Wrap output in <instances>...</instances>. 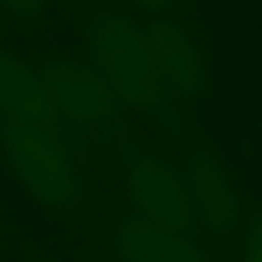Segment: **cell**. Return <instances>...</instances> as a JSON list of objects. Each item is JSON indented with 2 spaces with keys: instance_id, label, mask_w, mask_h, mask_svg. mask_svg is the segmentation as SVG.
Instances as JSON below:
<instances>
[{
  "instance_id": "9c48e42d",
  "label": "cell",
  "mask_w": 262,
  "mask_h": 262,
  "mask_svg": "<svg viewBox=\"0 0 262 262\" xmlns=\"http://www.w3.org/2000/svg\"><path fill=\"white\" fill-rule=\"evenodd\" d=\"M0 3H3L6 17L23 26L46 23L48 17H54L62 9V0H0Z\"/></svg>"
},
{
  "instance_id": "7a4b0ae2",
  "label": "cell",
  "mask_w": 262,
  "mask_h": 262,
  "mask_svg": "<svg viewBox=\"0 0 262 262\" xmlns=\"http://www.w3.org/2000/svg\"><path fill=\"white\" fill-rule=\"evenodd\" d=\"M0 155L34 203L82 234H96V194L85 169L88 161L57 130L0 107Z\"/></svg>"
},
{
  "instance_id": "277c9868",
  "label": "cell",
  "mask_w": 262,
  "mask_h": 262,
  "mask_svg": "<svg viewBox=\"0 0 262 262\" xmlns=\"http://www.w3.org/2000/svg\"><path fill=\"white\" fill-rule=\"evenodd\" d=\"M186 192V203L192 211V228L200 243L217 245V251L231 254L239 245L248 203L239 194V186L228 166L223 164L214 141L198 136L186 144V152L178 161Z\"/></svg>"
},
{
  "instance_id": "6da1fadb",
  "label": "cell",
  "mask_w": 262,
  "mask_h": 262,
  "mask_svg": "<svg viewBox=\"0 0 262 262\" xmlns=\"http://www.w3.org/2000/svg\"><path fill=\"white\" fill-rule=\"evenodd\" d=\"M82 51L96 62L116 99L169 141L192 136V119L166 99L144 26L116 0H93L76 17Z\"/></svg>"
},
{
  "instance_id": "ba28073f",
  "label": "cell",
  "mask_w": 262,
  "mask_h": 262,
  "mask_svg": "<svg viewBox=\"0 0 262 262\" xmlns=\"http://www.w3.org/2000/svg\"><path fill=\"white\" fill-rule=\"evenodd\" d=\"M0 107L34 124L51 127L62 136V124L46 99V88L34 62L23 59L3 42H0Z\"/></svg>"
},
{
  "instance_id": "5b68a950",
  "label": "cell",
  "mask_w": 262,
  "mask_h": 262,
  "mask_svg": "<svg viewBox=\"0 0 262 262\" xmlns=\"http://www.w3.org/2000/svg\"><path fill=\"white\" fill-rule=\"evenodd\" d=\"M116 166L124 175V209L158 228L175 234H192V211L183 192L181 169L172 155L144 144L136 133H124L107 147Z\"/></svg>"
},
{
  "instance_id": "52a82bcc",
  "label": "cell",
  "mask_w": 262,
  "mask_h": 262,
  "mask_svg": "<svg viewBox=\"0 0 262 262\" xmlns=\"http://www.w3.org/2000/svg\"><path fill=\"white\" fill-rule=\"evenodd\" d=\"M110 259L99 262H237L234 254L209 248L192 234H175L121 211L119 226L107 239Z\"/></svg>"
},
{
  "instance_id": "30bf717a",
  "label": "cell",
  "mask_w": 262,
  "mask_h": 262,
  "mask_svg": "<svg viewBox=\"0 0 262 262\" xmlns=\"http://www.w3.org/2000/svg\"><path fill=\"white\" fill-rule=\"evenodd\" d=\"M237 262H262V211L248 206L237 245Z\"/></svg>"
},
{
  "instance_id": "3957f363",
  "label": "cell",
  "mask_w": 262,
  "mask_h": 262,
  "mask_svg": "<svg viewBox=\"0 0 262 262\" xmlns=\"http://www.w3.org/2000/svg\"><path fill=\"white\" fill-rule=\"evenodd\" d=\"M37 74L46 88V99L62 124V138L91 158L107 149L124 133H133V116L116 99L113 88L91 57L68 51H34Z\"/></svg>"
},
{
  "instance_id": "8fae6325",
  "label": "cell",
  "mask_w": 262,
  "mask_h": 262,
  "mask_svg": "<svg viewBox=\"0 0 262 262\" xmlns=\"http://www.w3.org/2000/svg\"><path fill=\"white\" fill-rule=\"evenodd\" d=\"M119 6H124L130 14L141 17H152V14H178L186 0H116Z\"/></svg>"
},
{
  "instance_id": "7c38bea8",
  "label": "cell",
  "mask_w": 262,
  "mask_h": 262,
  "mask_svg": "<svg viewBox=\"0 0 262 262\" xmlns=\"http://www.w3.org/2000/svg\"><path fill=\"white\" fill-rule=\"evenodd\" d=\"M3 17H6V12H3V3H0V20H3Z\"/></svg>"
},
{
  "instance_id": "8992f818",
  "label": "cell",
  "mask_w": 262,
  "mask_h": 262,
  "mask_svg": "<svg viewBox=\"0 0 262 262\" xmlns=\"http://www.w3.org/2000/svg\"><path fill=\"white\" fill-rule=\"evenodd\" d=\"M141 26L152 48L166 99L192 119V110L211 88V57L200 29H192L178 14L141 17Z\"/></svg>"
}]
</instances>
